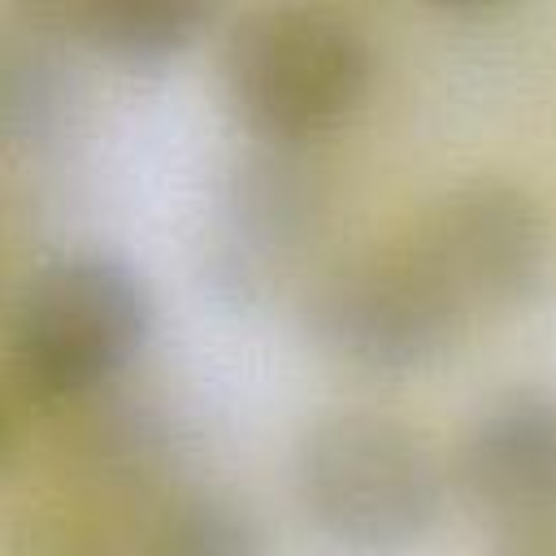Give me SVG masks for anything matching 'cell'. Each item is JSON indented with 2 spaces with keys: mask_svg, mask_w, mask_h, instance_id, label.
Masks as SVG:
<instances>
[{
  "mask_svg": "<svg viewBox=\"0 0 556 556\" xmlns=\"http://www.w3.org/2000/svg\"><path fill=\"white\" fill-rule=\"evenodd\" d=\"M374 43L330 4H261L217 43V91L256 148L304 152L339 135L369 100Z\"/></svg>",
  "mask_w": 556,
  "mask_h": 556,
  "instance_id": "6da1fadb",
  "label": "cell"
},
{
  "mask_svg": "<svg viewBox=\"0 0 556 556\" xmlns=\"http://www.w3.org/2000/svg\"><path fill=\"white\" fill-rule=\"evenodd\" d=\"M291 486L330 547L400 556L439 526L452 478L417 426L378 408H339L300 430Z\"/></svg>",
  "mask_w": 556,
  "mask_h": 556,
  "instance_id": "7a4b0ae2",
  "label": "cell"
},
{
  "mask_svg": "<svg viewBox=\"0 0 556 556\" xmlns=\"http://www.w3.org/2000/svg\"><path fill=\"white\" fill-rule=\"evenodd\" d=\"M152 295L143 274L100 248L48 256L17 291L9 352L43 400H83L117 382L148 348Z\"/></svg>",
  "mask_w": 556,
  "mask_h": 556,
  "instance_id": "3957f363",
  "label": "cell"
},
{
  "mask_svg": "<svg viewBox=\"0 0 556 556\" xmlns=\"http://www.w3.org/2000/svg\"><path fill=\"white\" fill-rule=\"evenodd\" d=\"M400 239L430 269L465 326L521 313L547 287L556 256L543 200L500 174L443 187Z\"/></svg>",
  "mask_w": 556,
  "mask_h": 556,
  "instance_id": "277c9868",
  "label": "cell"
},
{
  "mask_svg": "<svg viewBox=\"0 0 556 556\" xmlns=\"http://www.w3.org/2000/svg\"><path fill=\"white\" fill-rule=\"evenodd\" d=\"M300 321L326 356L382 378L439 365L469 330L404 239L330 261L304 287Z\"/></svg>",
  "mask_w": 556,
  "mask_h": 556,
  "instance_id": "5b68a950",
  "label": "cell"
},
{
  "mask_svg": "<svg viewBox=\"0 0 556 556\" xmlns=\"http://www.w3.org/2000/svg\"><path fill=\"white\" fill-rule=\"evenodd\" d=\"M447 478L486 521L517 539L543 534L556 521V391H495L460 430Z\"/></svg>",
  "mask_w": 556,
  "mask_h": 556,
  "instance_id": "8992f818",
  "label": "cell"
},
{
  "mask_svg": "<svg viewBox=\"0 0 556 556\" xmlns=\"http://www.w3.org/2000/svg\"><path fill=\"white\" fill-rule=\"evenodd\" d=\"M321 217V182L300 152L256 148L222 182L208 278L235 304H256Z\"/></svg>",
  "mask_w": 556,
  "mask_h": 556,
  "instance_id": "52a82bcc",
  "label": "cell"
},
{
  "mask_svg": "<svg viewBox=\"0 0 556 556\" xmlns=\"http://www.w3.org/2000/svg\"><path fill=\"white\" fill-rule=\"evenodd\" d=\"M35 13L65 43H78L130 74H156L174 65L204 39L213 22V9L195 0H83Z\"/></svg>",
  "mask_w": 556,
  "mask_h": 556,
  "instance_id": "ba28073f",
  "label": "cell"
},
{
  "mask_svg": "<svg viewBox=\"0 0 556 556\" xmlns=\"http://www.w3.org/2000/svg\"><path fill=\"white\" fill-rule=\"evenodd\" d=\"M61 35L30 9L26 26L0 39V139L26 152L61 143L74 113V74Z\"/></svg>",
  "mask_w": 556,
  "mask_h": 556,
  "instance_id": "9c48e42d",
  "label": "cell"
},
{
  "mask_svg": "<svg viewBox=\"0 0 556 556\" xmlns=\"http://www.w3.org/2000/svg\"><path fill=\"white\" fill-rule=\"evenodd\" d=\"M148 556H269V539L256 513L235 495L187 491L156 513Z\"/></svg>",
  "mask_w": 556,
  "mask_h": 556,
  "instance_id": "30bf717a",
  "label": "cell"
},
{
  "mask_svg": "<svg viewBox=\"0 0 556 556\" xmlns=\"http://www.w3.org/2000/svg\"><path fill=\"white\" fill-rule=\"evenodd\" d=\"M513 556H552V552H547L543 534H530V539H517V552Z\"/></svg>",
  "mask_w": 556,
  "mask_h": 556,
  "instance_id": "8fae6325",
  "label": "cell"
},
{
  "mask_svg": "<svg viewBox=\"0 0 556 556\" xmlns=\"http://www.w3.org/2000/svg\"><path fill=\"white\" fill-rule=\"evenodd\" d=\"M4 434H9V421H4V408H0V452H4Z\"/></svg>",
  "mask_w": 556,
  "mask_h": 556,
  "instance_id": "7c38bea8",
  "label": "cell"
}]
</instances>
